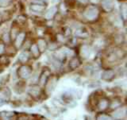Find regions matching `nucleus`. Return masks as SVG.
I'll use <instances>...</instances> for the list:
<instances>
[{
  "label": "nucleus",
  "mask_w": 127,
  "mask_h": 120,
  "mask_svg": "<svg viewBox=\"0 0 127 120\" xmlns=\"http://www.w3.org/2000/svg\"><path fill=\"white\" fill-rule=\"evenodd\" d=\"M10 95V91L8 88H3L0 91V98L2 99H7Z\"/></svg>",
  "instance_id": "nucleus-9"
},
{
  "label": "nucleus",
  "mask_w": 127,
  "mask_h": 120,
  "mask_svg": "<svg viewBox=\"0 0 127 120\" xmlns=\"http://www.w3.org/2000/svg\"><path fill=\"white\" fill-rule=\"evenodd\" d=\"M0 18H1V16H0Z\"/></svg>",
  "instance_id": "nucleus-26"
},
{
  "label": "nucleus",
  "mask_w": 127,
  "mask_h": 120,
  "mask_svg": "<svg viewBox=\"0 0 127 120\" xmlns=\"http://www.w3.org/2000/svg\"><path fill=\"white\" fill-rule=\"evenodd\" d=\"M57 8L56 6H53V7H51L50 9L47 11V13L45 14V17L46 19H51L53 18V16L56 14V13H57Z\"/></svg>",
  "instance_id": "nucleus-5"
},
{
  "label": "nucleus",
  "mask_w": 127,
  "mask_h": 120,
  "mask_svg": "<svg viewBox=\"0 0 127 120\" xmlns=\"http://www.w3.org/2000/svg\"><path fill=\"white\" fill-rule=\"evenodd\" d=\"M14 114L12 112H6V111H4V112H2L1 115H0V116L1 117H10V116H12Z\"/></svg>",
  "instance_id": "nucleus-21"
},
{
  "label": "nucleus",
  "mask_w": 127,
  "mask_h": 120,
  "mask_svg": "<svg viewBox=\"0 0 127 120\" xmlns=\"http://www.w3.org/2000/svg\"><path fill=\"white\" fill-rule=\"evenodd\" d=\"M55 85H56V80L55 79H53V80H51V81L48 83V85H47V91H48V92H52V91H53L54 89V87H55Z\"/></svg>",
  "instance_id": "nucleus-11"
},
{
  "label": "nucleus",
  "mask_w": 127,
  "mask_h": 120,
  "mask_svg": "<svg viewBox=\"0 0 127 120\" xmlns=\"http://www.w3.org/2000/svg\"><path fill=\"white\" fill-rule=\"evenodd\" d=\"M113 117L115 119H122L126 116V107H122V108H118L112 114Z\"/></svg>",
  "instance_id": "nucleus-3"
},
{
  "label": "nucleus",
  "mask_w": 127,
  "mask_h": 120,
  "mask_svg": "<svg viewBox=\"0 0 127 120\" xmlns=\"http://www.w3.org/2000/svg\"><path fill=\"white\" fill-rule=\"evenodd\" d=\"M31 52L34 57H37L39 55V49L37 45H33L31 46Z\"/></svg>",
  "instance_id": "nucleus-16"
},
{
  "label": "nucleus",
  "mask_w": 127,
  "mask_h": 120,
  "mask_svg": "<svg viewBox=\"0 0 127 120\" xmlns=\"http://www.w3.org/2000/svg\"><path fill=\"white\" fill-rule=\"evenodd\" d=\"M11 2V0H0V6H6Z\"/></svg>",
  "instance_id": "nucleus-20"
},
{
  "label": "nucleus",
  "mask_w": 127,
  "mask_h": 120,
  "mask_svg": "<svg viewBox=\"0 0 127 120\" xmlns=\"http://www.w3.org/2000/svg\"><path fill=\"white\" fill-rule=\"evenodd\" d=\"M121 104V102H119V101H117V100H115L112 103V104H111V107L112 108H116V107H119V105Z\"/></svg>",
  "instance_id": "nucleus-22"
},
{
  "label": "nucleus",
  "mask_w": 127,
  "mask_h": 120,
  "mask_svg": "<svg viewBox=\"0 0 127 120\" xmlns=\"http://www.w3.org/2000/svg\"><path fill=\"white\" fill-rule=\"evenodd\" d=\"M46 75L45 74H44V75H42V77H41V80H40V82H41V83L42 85H44L45 83V80H46Z\"/></svg>",
  "instance_id": "nucleus-23"
},
{
  "label": "nucleus",
  "mask_w": 127,
  "mask_h": 120,
  "mask_svg": "<svg viewBox=\"0 0 127 120\" xmlns=\"http://www.w3.org/2000/svg\"><path fill=\"white\" fill-rule=\"evenodd\" d=\"M102 5L103 9L106 12H110L113 10L114 8V2L113 0H102Z\"/></svg>",
  "instance_id": "nucleus-4"
},
{
  "label": "nucleus",
  "mask_w": 127,
  "mask_h": 120,
  "mask_svg": "<svg viewBox=\"0 0 127 120\" xmlns=\"http://www.w3.org/2000/svg\"><path fill=\"white\" fill-rule=\"evenodd\" d=\"M97 120H112V118L110 116H107V115H99Z\"/></svg>",
  "instance_id": "nucleus-19"
},
{
  "label": "nucleus",
  "mask_w": 127,
  "mask_h": 120,
  "mask_svg": "<svg viewBox=\"0 0 127 120\" xmlns=\"http://www.w3.org/2000/svg\"><path fill=\"white\" fill-rule=\"evenodd\" d=\"M107 106H108V102H107L106 99H102V100L99 102V104H98V108L99 110H105Z\"/></svg>",
  "instance_id": "nucleus-13"
},
{
  "label": "nucleus",
  "mask_w": 127,
  "mask_h": 120,
  "mask_svg": "<svg viewBox=\"0 0 127 120\" xmlns=\"http://www.w3.org/2000/svg\"><path fill=\"white\" fill-rule=\"evenodd\" d=\"M37 47H38V49L41 51V52H43L44 50L46 48V42L45 41V40H42V39H40L38 41V45H37Z\"/></svg>",
  "instance_id": "nucleus-12"
},
{
  "label": "nucleus",
  "mask_w": 127,
  "mask_h": 120,
  "mask_svg": "<svg viewBox=\"0 0 127 120\" xmlns=\"http://www.w3.org/2000/svg\"><path fill=\"white\" fill-rule=\"evenodd\" d=\"M31 9L32 10L36 12H42L45 9V6L42 4H33V5L31 6Z\"/></svg>",
  "instance_id": "nucleus-10"
},
{
  "label": "nucleus",
  "mask_w": 127,
  "mask_h": 120,
  "mask_svg": "<svg viewBox=\"0 0 127 120\" xmlns=\"http://www.w3.org/2000/svg\"><path fill=\"white\" fill-rule=\"evenodd\" d=\"M24 38H25V34L24 33H20L18 36L17 38H16V41H15V45L17 47H20L22 45V41H24Z\"/></svg>",
  "instance_id": "nucleus-8"
},
{
  "label": "nucleus",
  "mask_w": 127,
  "mask_h": 120,
  "mask_svg": "<svg viewBox=\"0 0 127 120\" xmlns=\"http://www.w3.org/2000/svg\"><path fill=\"white\" fill-rule=\"evenodd\" d=\"M114 75V71L107 70V71H105L104 73H102V79H104V80H110V79L113 78Z\"/></svg>",
  "instance_id": "nucleus-7"
},
{
  "label": "nucleus",
  "mask_w": 127,
  "mask_h": 120,
  "mask_svg": "<svg viewBox=\"0 0 127 120\" xmlns=\"http://www.w3.org/2000/svg\"><path fill=\"white\" fill-rule=\"evenodd\" d=\"M79 1L83 2V3H86V2H87V1H88V0H79Z\"/></svg>",
  "instance_id": "nucleus-25"
},
{
  "label": "nucleus",
  "mask_w": 127,
  "mask_h": 120,
  "mask_svg": "<svg viewBox=\"0 0 127 120\" xmlns=\"http://www.w3.org/2000/svg\"><path fill=\"white\" fill-rule=\"evenodd\" d=\"M91 50L88 46L84 45L81 48V55L84 58L89 57L91 56Z\"/></svg>",
  "instance_id": "nucleus-6"
},
{
  "label": "nucleus",
  "mask_w": 127,
  "mask_h": 120,
  "mask_svg": "<svg viewBox=\"0 0 127 120\" xmlns=\"http://www.w3.org/2000/svg\"><path fill=\"white\" fill-rule=\"evenodd\" d=\"M4 51V45H0V54H2Z\"/></svg>",
  "instance_id": "nucleus-24"
},
{
  "label": "nucleus",
  "mask_w": 127,
  "mask_h": 120,
  "mask_svg": "<svg viewBox=\"0 0 127 120\" xmlns=\"http://www.w3.org/2000/svg\"><path fill=\"white\" fill-rule=\"evenodd\" d=\"M29 59V55H28L27 53H22L19 57V60L20 61L22 62V63H25L27 61V60Z\"/></svg>",
  "instance_id": "nucleus-17"
},
{
  "label": "nucleus",
  "mask_w": 127,
  "mask_h": 120,
  "mask_svg": "<svg viewBox=\"0 0 127 120\" xmlns=\"http://www.w3.org/2000/svg\"><path fill=\"white\" fill-rule=\"evenodd\" d=\"M39 88L38 87H33V88H30V93L32 95H34V96H36V95H37L38 93H39Z\"/></svg>",
  "instance_id": "nucleus-18"
},
{
  "label": "nucleus",
  "mask_w": 127,
  "mask_h": 120,
  "mask_svg": "<svg viewBox=\"0 0 127 120\" xmlns=\"http://www.w3.org/2000/svg\"><path fill=\"white\" fill-rule=\"evenodd\" d=\"M98 15V10L95 7H89L84 12V16L87 20H94Z\"/></svg>",
  "instance_id": "nucleus-1"
},
{
  "label": "nucleus",
  "mask_w": 127,
  "mask_h": 120,
  "mask_svg": "<svg viewBox=\"0 0 127 120\" xmlns=\"http://www.w3.org/2000/svg\"><path fill=\"white\" fill-rule=\"evenodd\" d=\"M121 13H122V16L124 20H126V3H123L122 5L121 6Z\"/></svg>",
  "instance_id": "nucleus-15"
},
{
  "label": "nucleus",
  "mask_w": 127,
  "mask_h": 120,
  "mask_svg": "<svg viewBox=\"0 0 127 120\" xmlns=\"http://www.w3.org/2000/svg\"><path fill=\"white\" fill-rule=\"evenodd\" d=\"M31 73V70H30V68L29 66H26V65H23L20 68L19 72H18V74L19 76L21 77L22 78L24 79H27L30 77Z\"/></svg>",
  "instance_id": "nucleus-2"
},
{
  "label": "nucleus",
  "mask_w": 127,
  "mask_h": 120,
  "mask_svg": "<svg viewBox=\"0 0 127 120\" xmlns=\"http://www.w3.org/2000/svg\"><path fill=\"white\" fill-rule=\"evenodd\" d=\"M79 65V61L77 58H73L70 62V66L71 67V69H75Z\"/></svg>",
  "instance_id": "nucleus-14"
}]
</instances>
